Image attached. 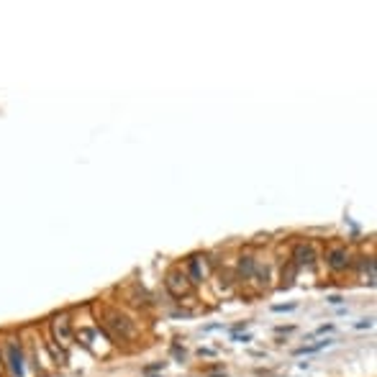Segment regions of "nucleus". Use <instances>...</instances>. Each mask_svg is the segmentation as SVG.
Returning a JSON list of instances; mask_svg holds the SVG:
<instances>
[{"instance_id": "nucleus-1", "label": "nucleus", "mask_w": 377, "mask_h": 377, "mask_svg": "<svg viewBox=\"0 0 377 377\" xmlns=\"http://www.w3.org/2000/svg\"><path fill=\"white\" fill-rule=\"evenodd\" d=\"M164 288L169 290V295H175V298H188L192 293V282L188 277V272L172 269V272H167V277H164Z\"/></svg>"}, {"instance_id": "nucleus-2", "label": "nucleus", "mask_w": 377, "mask_h": 377, "mask_svg": "<svg viewBox=\"0 0 377 377\" xmlns=\"http://www.w3.org/2000/svg\"><path fill=\"white\" fill-rule=\"evenodd\" d=\"M106 326L113 331V336L116 339H134L136 336V328H134V323L129 321L126 316H118V313H108V321H106Z\"/></svg>"}, {"instance_id": "nucleus-3", "label": "nucleus", "mask_w": 377, "mask_h": 377, "mask_svg": "<svg viewBox=\"0 0 377 377\" xmlns=\"http://www.w3.org/2000/svg\"><path fill=\"white\" fill-rule=\"evenodd\" d=\"M293 265L295 267H313L316 265V251H313V246L311 244H298L295 246V251H293Z\"/></svg>"}, {"instance_id": "nucleus-4", "label": "nucleus", "mask_w": 377, "mask_h": 377, "mask_svg": "<svg viewBox=\"0 0 377 377\" xmlns=\"http://www.w3.org/2000/svg\"><path fill=\"white\" fill-rule=\"evenodd\" d=\"M326 262H328L331 269H347V265H349V251L341 249V246H336V249H331L328 254H326Z\"/></svg>"}, {"instance_id": "nucleus-5", "label": "nucleus", "mask_w": 377, "mask_h": 377, "mask_svg": "<svg viewBox=\"0 0 377 377\" xmlns=\"http://www.w3.org/2000/svg\"><path fill=\"white\" fill-rule=\"evenodd\" d=\"M8 354H10V370H13L16 377H24V357H21V349L16 344L8 347Z\"/></svg>"}, {"instance_id": "nucleus-6", "label": "nucleus", "mask_w": 377, "mask_h": 377, "mask_svg": "<svg viewBox=\"0 0 377 377\" xmlns=\"http://www.w3.org/2000/svg\"><path fill=\"white\" fill-rule=\"evenodd\" d=\"M54 336L59 339L64 347L70 344V321H67L64 316H62V318H56V321H54Z\"/></svg>"}, {"instance_id": "nucleus-7", "label": "nucleus", "mask_w": 377, "mask_h": 377, "mask_svg": "<svg viewBox=\"0 0 377 377\" xmlns=\"http://www.w3.org/2000/svg\"><path fill=\"white\" fill-rule=\"evenodd\" d=\"M188 277L190 282H200L203 280V267H200V259H190V272H188Z\"/></svg>"}, {"instance_id": "nucleus-8", "label": "nucleus", "mask_w": 377, "mask_h": 377, "mask_svg": "<svg viewBox=\"0 0 377 377\" xmlns=\"http://www.w3.org/2000/svg\"><path fill=\"white\" fill-rule=\"evenodd\" d=\"M295 272H298V267H295L293 262H290V265H288V272H282V288H290V285H293Z\"/></svg>"}, {"instance_id": "nucleus-9", "label": "nucleus", "mask_w": 377, "mask_h": 377, "mask_svg": "<svg viewBox=\"0 0 377 377\" xmlns=\"http://www.w3.org/2000/svg\"><path fill=\"white\" fill-rule=\"evenodd\" d=\"M331 341H321V344H316V347H305V349H298V354H311V351H318V349H323L328 347Z\"/></svg>"}, {"instance_id": "nucleus-10", "label": "nucleus", "mask_w": 377, "mask_h": 377, "mask_svg": "<svg viewBox=\"0 0 377 377\" xmlns=\"http://www.w3.org/2000/svg\"><path fill=\"white\" fill-rule=\"evenodd\" d=\"M251 269H254V262L246 257V259L242 262V272H244V275H251Z\"/></svg>"}]
</instances>
